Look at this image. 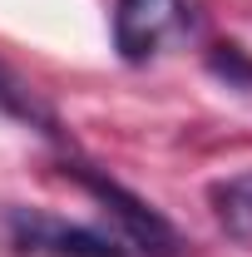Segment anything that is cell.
I'll return each instance as SVG.
<instances>
[{
	"label": "cell",
	"instance_id": "7a4b0ae2",
	"mask_svg": "<svg viewBox=\"0 0 252 257\" xmlns=\"http://www.w3.org/2000/svg\"><path fill=\"white\" fill-rule=\"evenodd\" d=\"M64 173H69L79 188L89 193L94 203H104V213L114 218V232H119V237H124L139 257H178L183 237L163 223V218H158L144 198H134L124 183H114L109 173H99V168H89V163H69Z\"/></svg>",
	"mask_w": 252,
	"mask_h": 257
},
{
	"label": "cell",
	"instance_id": "8992f818",
	"mask_svg": "<svg viewBox=\"0 0 252 257\" xmlns=\"http://www.w3.org/2000/svg\"><path fill=\"white\" fill-rule=\"evenodd\" d=\"M208 64H213V74H222L227 84H252V60L237 45H213L208 50Z\"/></svg>",
	"mask_w": 252,
	"mask_h": 257
},
{
	"label": "cell",
	"instance_id": "6da1fadb",
	"mask_svg": "<svg viewBox=\"0 0 252 257\" xmlns=\"http://www.w3.org/2000/svg\"><path fill=\"white\" fill-rule=\"evenodd\" d=\"M5 237L20 257H139L114 227L69 223L60 213H40V208H10Z\"/></svg>",
	"mask_w": 252,
	"mask_h": 257
},
{
	"label": "cell",
	"instance_id": "3957f363",
	"mask_svg": "<svg viewBox=\"0 0 252 257\" xmlns=\"http://www.w3.org/2000/svg\"><path fill=\"white\" fill-rule=\"evenodd\" d=\"M183 25V0H114V50L124 64H149Z\"/></svg>",
	"mask_w": 252,
	"mask_h": 257
},
{
	"label": "cell",
	"instance_id": "277c9868",
	"mask_svg": "<svg viewBox=\"0 0 252 257\" xmlns=\"http://www.w3.org/2000/svg\"><path fill=\"white\" fill-rule=\"evenodd\" d=\"M208 203H213V218L227 237L252 242V168L232 173V178H218L208 188Z\"/></svg>",
	"mask_w": 252,
	"mask_h": 257
},
{
	"label": "cell",
	"instance_id": "5b68a950",
	"mask_svg": "<svg viewBox=\"0 0 252 257\" xmlns=\"http://www.w3.org/2000/svg\"><path fill=\"white\" fill-rule=\"evenodd\" d=\"M0 114H5V119H20V124H30V128H45V134L55 128L50 109H45V104H40L5 64H0Z\"/></svg>",
	"mask_w": 252,
	"mask_h": 257
}]
</instances>
